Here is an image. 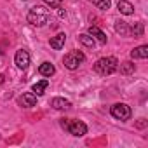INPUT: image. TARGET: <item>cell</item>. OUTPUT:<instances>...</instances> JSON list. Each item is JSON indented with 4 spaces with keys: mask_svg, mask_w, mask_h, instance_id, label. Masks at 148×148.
Returning <instances> with one entry per match:
<instances>
[{
    "mask_svg": "<svg viewBox=\"0 0 148 148\" xmlns=\"http://www.w3.org/2000/svg\"><path fill=\"white\" fill-rule=\"evenodd\" d=\"M119 70V61H117V58H113V56H110V58H101V59H98L96 63H94V71L96 73H99V75H112L113 71H117Z\"/></svg>",
    "mask_w": 148,
    "mask_h": 148,
    "instance_id": "1",
    "label": "cell"
},
{
    "mask_svg": "<svg viewBox=\"0 0 148 148\" xmlns=\"http://www.w3.org/2000/svg\"><path fill=\"white\" fill-rule=\"evenodd\" d=\"M49 18H51L49 11L44 9V7H38V5L32 7L30 12H28V23L33 25V26H44L45 23H49Z\"/></svg>",
    "mask_w": 148,
    "mask_h": 148,
    "instance_id": "2",
    "label": "cell"
},
{
    "mask_svg": "<svg viewBox=\"0 0 148 148\" xmlns=\"http://www.w3.org/2000/svg\"><path fill=\"white\" fill-rule=\"evenodd\" d=\"M61 127L66 129L71 136H84L87 134V125L82 120H68V119H61Z\"/></svg>",
    "mask_w": 148,
    "mask_h": 148,
    "instance_id": "3",
    "label": "cell"
},
{
    "mask_svg": "<svg viewBox=\"0 0 148 148\" xmlns=\"http://www.w3.org/2000/svg\"><path fill=\"white\" fill-rule=\"evenodd\" d=\"M84 59H86V56H84L80 51H71V52H68V54L64 56L63 63H64V66H66L68 70H75V68H79V64H80Z\"/></svg>",
    "mask_w": 148,
    "mask_h": 148,
    "instance_id": "4",
    "label": "cell"
},
{
    "mask_svg": "<svg viewBox=\"0 0 148 148\" xmlns=\"http://www.w3.org/2000/svg\"><path fill=\"white\" fill-rule=\"evenodd\" d=\"M110 113H112L117 120H122V122H125V120L131 119V108H129L125 103H117V105H113L112 110H110Z\"/></svg>",
    "mask_w": 148,
    "mask_h": 148,
    "instance_id": "5",
    "label": "cell"
},
{
    "mask_svg": "<svg viewBox=\"0 0 148 148\" xmlns=\"http://www.w3.org/2000/svg\"><path fill=\"white\" fill-rule=\"evenodd\" d=\"M14 63H16V66H18V68L26 70V68H28V64H30V54H28V51L19 49V51L16 52V56H14Z\"/></svg>",
    "mask_w": 148,
    "mask_h": 148,
    "instance_id": "6",
    "label": "cell"
},
{
    "mask_svg": "<svg viewBox=\"0 0 148 148\" xmlns=\"http://www.w3.org/2000/svg\"><path fill=\"white\" fill-rule=\"evenodd\" d=\"M18 101H19L21 106H25V108H32V106H35V103H37V94H33V92H26V94H23Z\"/></svg>",
    "mask_w": 148,
    "mask_h": 148,
    "instance_id": "7",
    "label": "cell"
},
{
    "mask_svg": "<svg viewBox=\"0 0 148 148\" xmlns=\"http://www.w3.org/2000/svg\"><path fill=\"white\" fill-rule=\"evenodd\" d=\"M51 106L56 108V110H68L71 106V103L68 99H64V98H52L51 99Z\"/></svg>",
    "mask_w": 148,
    "mask_h": 148,
    "instance_id": "8",
    "label": "cell"
},
{
    "mask_svg": "<svg viewBox=\"0 0 148 148\" xmlns=\"http://www.w3.org/2000/svg\"><path fill=\"white\" fill-rule=\"evenodd\" d=\"M117 7H119V12L124 14V16H131L134 12V5L131 2H127V0H120V2L117 4Z\"/></svg>",
    "mask_w": 148,
    "mask_h": 148,
    "instance_id": "9",
    "label": "cell"
},
{
    "mask_svg": "<svg viewBox=\"0 0 148 148\" xmlns=\"http://www.w3.org/2000/svg\"><path fill=\"white\" fill-rule=\"evenodd\" d=\"M131 56L134 59H146L148 58V45H139L131 51Z\"/></svg>",
    "mask_w": 148,
    "mask_h": 148,
    "instance_id": "10",
    "label": "cell"
},
{
    "mask_svg": "<svg viewBox=\"0 0 148 148\" xmlns=\"http://www.w3.org/2000/svg\"><path fill=\"white\" fill-rule=\"evenodd\" d=\"M89 35H91L92 38H96L99 44H106V35H105L98 26H91V28H89Z\"/></svg>",
    "mask_w": 148,
    "mask_h": 148,
    "instance_id": "11",
    "label": "cell"
},
{
    "mask_svg": "<svg viewBox=\"0 0 148 148\" xmlns=\"http://www.w3.org/2000/svg\"><path fill=\"white\" fill-rule=\"evenodd\" d=\"M64 40H66V35H64V33H58L56 37H52V38H51V47H52V49H56V51H59V49H63Z\"/></svg>",
    "mask_w": 148,
    "mask_h": 148,
    "instance_id": "12",
    "label": "cell"
},
{
    "mask_svg": "<svg viewBox=\"0 0 148 148\" xmlns=\"http://www.w3.org/2000/svg\"><path fill=\"white\" fill-rule=\"evenodd\" d=\"M38 71H40V75H44V77H52V75H54V71H56V68H54V64H51V63L45 61V63L40 64Z\"/></svg>",
    "mask_w": 148,
    "mask_h": 148,
    "instance_id": "13",
    "label": "cell"
},
{
    "mask_svg": "<svg viewBox=\"0 0 148 148\" xmlns=\"http://www.w3.org/2000/svg\"><path fill=\"white\" fill-rule=\"evenodd\" d=\"M79 42H80L82 45L89 47V49H94V45H96L94 38H92V37H91L89 33H80V35H79Z\"/></svg>",
    "mask_w": 148,
    "mask_h": 148,
    "instance_id": "14",
    "label": "cell"
},
{
    "mask_svg": "<svg viewBox=\"0 0 148 148\" xmlns=\"http://www.w3.org/2000/svg\"><path fill=\"white\" fill-rule=\"evenodd\" d=\"M47 87H49V80H40V82L33 84L32 91H33V94H37V96H42V94H44V91H45Z\"/></svg>",
    "mask_w": 148,
    "mask_h": 148,
    "instance_id": "15",
    "label": "cell"
},
{
    "mask_svg": "<svg viewBox=\"0 0 148 148\" xmlns=\"http://www.w3.org/2000/svg\"><path fill=\"white\" fill-rule=\"evenodd\" d=\"M115 30H117V33H120L122 37L129 35V26H127L125 21H117V23H115Z\"/></svg>",
    "mask_w": 148,
    "mask_h": 148,
    "instance_id": "16",
    "label": "cell"
},
{
    "mask_svg": "<svg viewBox=\"0 0 148 148\" xmlns=\"http://www.w3.org/2000/svg\"><path fill=\"white\" fill-rule=\"evenodd\" d=\"M120 73L122 75H131V73H134V64L131 61H125L120 64Z\"/></svg>",
    "mask_w": 148,
    "mask_h": 148,
    "instance_id": "17",
    "label": "cell"
},
{
    "mask_svg": "<svg viewBox=\"0 0 148 148\" xmlns=\"http://www.w3.org/2000/svg\"><path fill=\"white\" fill-rule=\"evenodd\" d=\"M91 2H92L98 9H101V11H108V9H110V5H112L110 0H91Z\"/></svg>",
    "mask_w": 148,
    "mask_h": 148,
    "instance_id": "18",
    "label": "cell"
},
{
    "mask_svg": "<svg viewBox=\"0 0 148 148\" xmlns=\"http://www.w3.org/2000/svg\"><path fill=\"white\" fill-rule=\"evenodd\" d=\"M129 32H132L136 37H141V35H143V25H141V23H136V25L132 26V30H129Z\"/></svg>",
    "mask_w": 148,
    "mask_h": 148,
    "instance_id": "19",
    "label": "cell"
},
{
    "mask_svg": "<svg viewBox=\"0 0 148 148\" xmlns=\"http://www.w3.org/2000/svg\"><path fill=\"white\" fill-rule=\"evenodd\" d=\"M44 2H45L49 7H54V9H59V7H61V0H44Z\"/></svg>",
    "mask_w": 148,
    "mask_h": 148,
    "instance_id": "20",
    "label": "cell"
},
{
    "mask_svg": "<svg viewBox=\"0 0 148 148\" xmlns=\"http://www.w3.org/2000/svg\"><path fill=\"white\" fill-rule=\"evenodd\" d=\"M145 125H146L145 119H139V122H138V127H145Z\"/></svg>",
    "mask_w": 148,
    "mask_h": 148,
    "instance_id": "21",
    "label": "cell"
},
{
    "mask_svg": "<svg viewBox=\"0 0 148 148\" xmlns=\"http://www.w3.org/2000/svg\"><path fill=\"white\" fill-rule=\"evenodd\" d=\"M59 16H61V18H66V12H64L63 9H59Z\"/></svg>",
    "mask_w": 148,
    "mask_h": 148,
    "instance_id": "22",
    "label": "cell"
},
{
    "mask_svg": "<svg viewBox=\"0 0 148 148\" xmlns=\"http://www.w3.org/2000/svg\"><path fill=\"white\" fill-rule=\"evenodd\" d=\"M4 79H5L4 75H0V86H2V84H4Z\"/></svg>",
    "mask_w": 148,
    "mask_h": 148,
    "instance_id": "23",
    "label": "cell"
}]
</instances>
